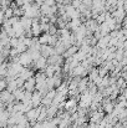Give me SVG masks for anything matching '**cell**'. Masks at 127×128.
Returning <instances> with one entry per match:
<instances>
[{"label": "cell", "mask_w": 127, "mask_h": 128, "mask_svg": "<svg viewBox=\"0 0 127 128\" xmlns=\"http://www.w3.org/2000/svg\"><path fill=\"white\" fill-rule=\"evenodd\" d=\"M31 62H33V58H31L30 54L28 52V50H26L25 52H23V54L19 55V64H20V65L28 66V65H30Z\"/></svg>", "instance_id": "6da1fadb"}, {"label": "cell", "mask_w": 127, "mask_h": 128, "mask_svg": "<svg viewBox=\"0 0 127 128\" xmlns=\"http://www.w3.org/2000/svg\"><path fill=\"white\" fill-rule=\"evenodd\" d=\"M0 101H3L4 103H11L13 101H15L14 96L11 92H9L8 90H4V91H0Z\"/></svg>", "instance_id": "7a4b0ae2"}, {"label": "cell", "mask_w": 127, "mask_h": 128, "mask_svg": "<svg viewBox=\"0 0 127 128\" xmlns=\"http://www.w3.org/2000/svg\"><path fill=\"white\" fill-rule=\"evenodd\" d=\"M42 102V94L39 92V91H35L33 92V96H31V103H33V107H39L41 106Z\"/></svg>", "instance_id": "3957f363"}, {"label": "cell", "mask_w": 127, "mask_h": 128, "mask_svg": "<svg viewBox=\"0 0 127 128\" xmlns=\"http://www.w3.org/2000/svg\"><path fill=\"white\" fill-rule=\"evenodd\" d=\"M103 113H105V112H103L102 110L93 111V113L91 114V122H92V123H97V124H98V123L101 122V120L105 117V116H103Z\"/></svg>", "instance_id": "277c9868"}, {"label": "cell", "mask_w": 127, "mask_h": 128, "mask_svg": "<svg viewBox=\"0 0 127 128\" xmlns=\"http://www.w3.org/2000/svg\"><path fill=\"white\" fill-rule=\"evenodd\" d=\"M35 86H36V81H35V77H30L29 80H26L24 82V90L25 91H29V92H34L35 91Z\"/></svg>", "instance_id": "5b68a950"}, {"label": "cell", "mask_w": 127, "mask_h": 128, "mask_svg": "<svg viewBox=\"0 0 127 128\" xmlns=\"http://www.w3.org/2000/svg\"><path fill=\"white\" fill-rule=\"evenodd\" d=\"M35 62V68L36 70H45V67L47 66V60H46V57H44V56H40L36 61H34Z\"/></svg>", "instance_id": "8992f818"}, {"label": "cell", "mask_w": 127, "mask_h": 128, "mask_svg": "<svg viewBox=\"0 0 127 128\" xmlns=\"http://www.w3.org/2000/svg\"><path fill=\"white\" fill-rule=\"evenodd\" d=\"M33 76H34L33 70H29V68H26V67H24V68L21 70V72L19 74V77H21L24 81L29 80V78H30V77H33Z\"/></svg>", "instance_id": "52a82bcc"}, {"label": "cell", "mask_w": 127, "mask_h": 128, "mask_svg": "<svg viewBox=\"0 0 127 128\" xmlns=\"http://www.w3.org/2000/svg\"><path fill=\"white\" fill-rule=\"evenodd\" d=\"M24 94H25V90H24V87H18V88L13 92V96H14L15 101H20V102H21Z\"/></svg>", "instance_id": "ba28073f"}, {"label": "cell", "mask_w": 127, "mask_h": 128, "mask_svg": "<svg viewBox=\"0 0 127 128\" xmlns=\"http://www.w3.org/2000/svg\"><path fill=\"white\" fill-rule=\"evenodd\" d=\"M67 26H69L71 30L76 31V30L81 26V21H80V19H72V20H71V22H70V24H67Z\"/></svg>", "instance_id": "9c48e42d"}, {"label": "cell", "mask_w": 127, "mask_h": 128, "mask_svg": "<svg viewBox=\"0 0 127 128\" xmlns=\"http://www.w3.org/2000/svg\"><path fill=\"white\" fill-rule=\"evenodd\" d=\"M16 88H18V85H16V81H15V80H13V81L8 82V85H6V90H8L9 92H11V93H13Z\"/></svg>", "instance_id": "30bf717a"}, {"label": "cell", "mask_w": 127, "mask_h": 128, "mask_svg": "<svg viewBox=\"0 0 127 128\" xmlns=\"http://www.w3.org/2000/svg\"><path fill=\"white\" fill-rule=\"evenodd\" d=\"M49 39H50V34L45 32V34L41 35L38 40H39V42L41 44V45H47V44H49Z\"/></svg>", "instance_id": "8fae6325"}, {"label": "cell", "mask_w": 127, "mask_h": 128, "mask_svg": "<svg viewBox=\"0 0 127 128\" xmlns=\"http://www.w3.org/2000/svg\"><path fill=\"white\" fill-rule=\"evenodd\" d=\"M97 78H98V70L95 68V70H92V71L90 72V77H88V80H90L91 82H95Z\"/></svg>", "instance_id": "7c38bea8"}, {"label": "cell", "mask_w": 127, "mask_h": 128, "mask_svg": "<svg viewBox=\"0 0 127 128\" xmlns=\"http://www.w3.org/2000/svg\"><path fill=\"white\" fill-rule=\"evenodd\" d=\"M46 75H45V72H39L36 76H35V81H36V84H40V82H44V81H46Z\"/></svg>", "instance_id": "4fadbf2b"}, {"label": "cell", "mask_w": 127, "mask_h": 128, "mask_svg": "<svg viewBox=\"0 0 127 128\" xmlns=\"http://www.w3.org/2000/svg\"><path fill=\"white\" fill-rule=\"evenodd\" d=\"M6 85H8V82L5 81V80H0V91H4V90H6Z\"/></svg>", "instance_id": "5bb4252c"}, {"label": "cell", "mask_w": 127, "mask_h": 128, "mask_svg": "<svg viewBox=\"0 0 127 128\" xmlns=\"http://www.w3.org/2000/svg\"><path fill=\"white\" fill-rule=\"evenodd\" d=\"M44 4H46L47 6H55L56 5V0H45Z\"/></svg>", "instance_id": "9a60e30c"}, {"label": "cell", "mask_w": 127, "mask_h": 128, "mask_svg": "<svg viewBox=\"0 0 127 128\" xmlns=\"http://www.w3.org/2000/svg\"><path fill=\"white\" fill-rule=\"evenodd\" d=\"M86 128H100V127H98V124H97V123H92V122H91V123H90Z\"/></svg>", "instance_id": "2e32d148"}]
</instances>
